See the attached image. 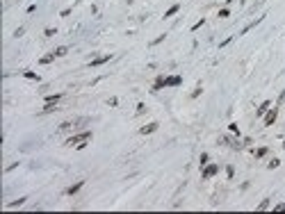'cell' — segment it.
<instances>
[{
	"label": "cell",
	"instance_id": "1",
	"mask_svg": "<svg viewBox=\"0 0 285 214\" xmlns=\"http://www.w3.org/2000/svg\"><path fill=\"white\" fill-rule=\"evenodd\" d=\"M89 139H91V130H85V132H80V135L68 137L64 146H68V148H85L87 143H89Z\"/></svg>",
	"mask_w": 285,
	"mask_h": 214
},
{
	"label": "cell",
	"instance_id": "2",
	"mask_svg": "<svg viewBox=\"0 0 285 214\" xmlns=\"http://www.w3.org/2000/svg\"><path fill=\"white\" fill-rule=\"evenodd\" d=\"M87 123H89V119H87V116H78V119H71V121L60 123L57 132H75L78 128H82V125H87Z\"/></svg>",
	"mask_w": 285,
	"mask_h": 214
},
{
	"label": "cell",
	"instance_id": "3",
	"mask_svg": "<svg viewBox=\"0 0 285 214\" xmlns=\"http://www.w3.org/2000/svg\"><path fill=\"white\" fill-rule=\"evenodd\" d=\"M180 82H183V78H180V75H169V78L160 75V78L155 80V84H153V91H158L160 87H178Z\"/></svg>",
	"mask_w": 285,
	"mask_h": 214
},
{
	"label": "cell",
	"instance_id": "4",
	"mask_svg": "<svg viewBox=\"0 0 285 214\" xmlns=\"http://www.w3.org/2000/svg\"><path fill=\"white\" fill-rule=\"evenodd\" d=\"M276 116H278V107H274V109H269V112H267V116H265V125H274V121H276Z\"/></svg>",
	"mask_w": 285,
	"mask_h": 214
},
{
	"label": "cell",
	"instance_id": "5",
	"mask_svg": "<svg viewBox=\"0 0 285 214\" xmlns=\"http://www.w3.org/2000/svg\"><path fill=\"white\" fill-rule=\"evenodd\" d=\"M217 171H219V166H217V164H208V166H203V178H212Z\"/></svg>",
	"mask_w": 285,
	"mask_h": 214
},
{
	"label": "cell",
	"instance_id": "6",
	"mask_svg": "<svg viewBox=\"0 0 285 214\" xmlns=\"http://www.w3.org/2000/svg\"><path fill=\"white\" fill-rule=\"evenodd\" d=\"M112 59V55H103V57H96V59H91L89 62V66H101V64H105V62Z\"/></svg>",
	"mask_w": 285,
	"mask_h": 214
},
{
	"label": "cell",
	"instance_id": "7",
	"mask_svg": "<svg viewBox=\"0 0 285 214\" xmlns=\"http://www.w3.org/2000/svg\"><path fill=\"white\" fill-rule=\"evenodd\" d=\"M82 184H85L82 180H80V182H75V184H71V187L66 189V194H68V196H73V194H78L80 189H82Z\"/></svg>",
	"mask_w": 285,
	"mask_h": 214
},
{
	"label": "cell",
	"instance_id": "8",
	"mask_svg": "<svg viewBox=\"0 0 285 214\" xmlns=\"http://www.w3.org/2000/svg\"><path fill=\"white\" fill-rule=\"evenodd\" d=\"M155 130H158V123H148V125H144V128H139L142 135H151V132H155Z\"/></svg>",
	"mask_w": 285,
	"mask_h": 214
},
{
	"label": "cell",
	"instance_id": "9",
	"mask_svg": "<svg viewBox=\"0 0 285 214\" xmlns=\"http://www.w3.org/2000/svg\"><path fill=\"white\" fill-rule=\"evenodd\" d=\"M269 105H271V103H269V100H265V103H262V105H260V107H258V112H255V114H258V116H262V114L267 112V109H269Z\"/></svg>",
	"mask_w": 285,
	"mask_h": 214
},
{
	"label": "cell",
	"instance_id": "10",
	"mask_svg": "<svg viewBox=\"0 0 285 214\" xmlns=\"http://www.w3.org/2000/svg\"><path fill=\"white\" fill-rule=\"evenodd\" d=\"M55 109H57L55 103H46V107L41 109V114H50V112H55Z\"/></svg>",
	"mask_w": 285,
	"mask_h": 214
},
{
	"label": "cell",
	"instance_id": "11",
	"mask_svg": "<svg viewBox=\"0 0 285 214\" xmlns=\"http://www.w3.org/2000/svg\"><path fill=\"white\" fill-rule=\"evenodd\" d=\"M55 57H57L55 53H50V55H46V57H41V59H39V62H41V64H50V62H53Z\"/></svg>",
	"mask_w": 285,
	"mask_h": 214
},
{
	"label": "cell",
	"instance_id": "12",
	"mask_svg": "<svg viewBox=\"0 0 285 214\" xmlns=\"http://www.w3.org/2000/svg\"><path fill=\"white\" fill-rule=\"evenodd\" d=\"M178 9H180V5H173V7H171V9H169V11L164 14V18H171L173 14H178Z\"/></svg>",
	"mask_w": 285,
	"mask_h": 214
},
{
	"label": "cell",
	"instance_id": "13",
	"mask_svg": "<svg viewBox=\"0 0 285 214\" xmlns=\"http://www.w3.org/2000/svg\"><path fill=\"white\" fill-rule=\"evenodd\" d=\"M25 200H27V198H19V200H14V203H9L7 207H9V210H14V207H21L23 203H25Z\"/></svg>",
	"mask_w": 285,
	"mask_h": 214
},
{
	"label": "cell",
	"instance_id": "14",
	"mask_svg": "<svg viewBox=\"0 0 285 214\" xmlns=\"http://www.w3.org/2000/svg\"><path fill=\"white\" fill-rule=\"evenodd\" d=\"M66 53H68V48H66V46H60V48L55 50V55H57V57H64Z\"/></svg>",
	"mask_w": 285,
	"mask_h": 214
},
{
	"label": "cell",
	"instance_id": "15",
	"mask_svg": "<svg viewBox=\"0 0 285 214\" xmlns=\"http://www.w3.org/2000/svg\"><path fill=\"white\" fill-rule=\"evenodd\" d=\"M23 75H25L27 80H37V82H39V75H37V73H32V71H23Z\"/></svg>",
	"mask_w": 285,
	"mask_h": 214
},
{
	"label": "cell",
	"instance_id": "16",
	"mask_svg": "<svg viewBox=\"0 0 285 214\" xmlns=\"http://www.w3.org/2000/svg\"><path fill=\"white\" fill-rule=\"evenodd\" d=\"M64 94H55V96H46V103H57Z\"/></svg>",
	"mask_w": 285,
	"mask_h": 214
},
{
	"label": "cell",
	"instance_id": "17",
	"mask_svg": "<svg viewBox=\"0 0 285 214\" xmlns=\"http://www.w3.org/2000/svg\"><path fill=\"white\" fill-rule=\"evenodd\" d=\"M265 155H267V148H258V150H255V157H265Z\"/></svg>",
	"mask_w": 285,
	"mask_h": 214
},
{
	"label": "cell",
	"instance_id": "18",
	"mask_svg": "<svg viewBox=\"0 0 285 214\" xmlns=\"http://www.w3.org/2000/svg\"><path fill=\"white\" fill-rule=\"evenodd\" d=\"M278 164H281V162H278V159L274 157V159H271V162H269V164H267V166H269V169H276V166H278Z\"/></svg>",
	"mask_w": 285,
	"mask_h": 214
},
{
	"label": "cell",
	"instance_id": "19",
	"mask_svg": "<svg viewBox=\"0 0 285 214\" xmlns=\"http://www.w3.org/2000/svg\"><path fill=\"white\" fill-rule=\"evenodd\" d=\"M274 212H285V203H278V205L274 207Z\"/></svg>",
	"mask_w": 285,
	"mask_h": 214
},
{
	"label": "cell",
	"instance_id": "20",
	"mask_svg": "<svg viewBox=\"0 0 285 214\" xmlns=\"http://www.w3.org/2000/svg\"><path fill=\"white\" fill-rule=\"evenodd\" d=\"M228 128H230V132H235V135H240V128H237V125H235V123H230V125H228Z\"/></svg>",
	"mask_w": 285,
	"mask_h": 214
},
{
	"label": "cell",
	"instance_id": "21",
	"mask_svg": "<svg viewBox=\"0 0 285 214\" xmlns=\"http://www.w3.org/2000/svg\"><path fill=\"white\" fill-rule=\"evenodd\" d=\"M267 207H269V200H262V203L258 205V210H267Z\"/></svg>",
	"mask_w": 285,
	"mask_h": 214
},
{
	"label": "cell",
	"instance_id": "22",
	"mask_svg": "<svg viewBox=\"0 0 285 214\" xmlns=\"http://www.w3.org/2000/svg\"><path fill=\"white\" fill-rule=\"evenodd\" d=\"M228 14H230L228 9H221V11H219V18H226V16H228Z\"/></svg>",
	"mask_w": 285,
	"mask_h": 214
},
{
	"label": "cell",
	"instance_id": "23",
	"mask_svg": "<svg viewBox=\"0 0 285 214\" xmlns=\"http://www.w3.org/2000/svg\"><path fill=\"white\" fill-rule=\"evenodd\" d=\"M144 112H146V107H144L142 103H139V105H137V114H144Z\"/></svg>",
	"mask_w": 285,
	"mask_h": 214
},
{
	"label": "cell",
	"instance_id": "24",
	"mask_svg": "<svg viewBox=\"0 0 285 214\" xmlns=\"http://www.w3.org/2000/svg\"><path fill=\"white\" fill-rule=\"evenodd\" d=\"M205 164H208V155L203 153V155H201V166H205Z\"/></svg>",
	"mask_w": 285,
	"mask_h": 214
},
{
	"label": "cell",
	"instance_id": "25",
	"mask_svg": "<svg viewBox=\"0 0 285 214\" xmlns=\"http://www.w3.org/2000/svg\"><path fill=\"white\" fill-rule=\"evenodd\" d=\"M283 148H285V141H283Z\"/></svg>",
	"mask_w": 285,
	"mask_h": 214
}]
</instances>
